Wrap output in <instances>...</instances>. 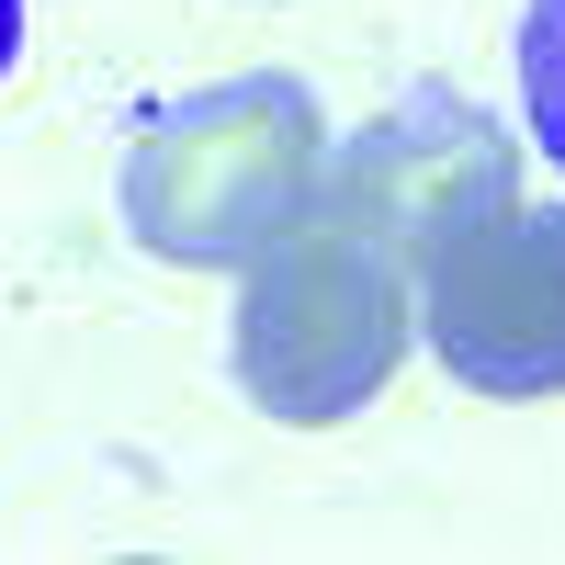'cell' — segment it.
Wrapping results in <instances>:
<instances>
[{"label": "cell", "instance_id": "4", "mask_svg": "<svg viewBox=\"0 0 565 565\" xmlns=\"http://www.w3.org/2000/svg\"><path fill=\"white\" fill-rule=\"evenodd\" d=\"M418 340L463 396H565V204H498L418 260Z\"/></svg>", "mask_w": 565, "mask_h": 565}, {"label": "cell", "instance_id": "2", "mask_svg": "<svg viewBox=\"0 0 565 565\" xmlns=\"http://www.w3.org/2000/svg\"><path fill=\"white\" fill-rule=\"evenodd\" d=\"M418 340V271L396 249L351 238V226H282L260 260H238V306H226V362L238 396L282 430H340L396 385Z\"/></svg>", "mask_w": 565, "mask_h": 565}, {"label": "cell", "instance_id": "6", "mask_svg": "<svg viewBox=\"0 0 565 565\" xmlns=\"http://www.w3.org/2000/svg\"><path fill=\"white\" fill-rule=\"evenodd\" d=\"M23 68V0H0V79Z\"/></svg>", "mask_w": 565, "mask_h": 565}, {"label": "cell", "instance_id": "3", "mask_svg": "<svg viewBox=\"0 0 565 565\" xmlns=\"http://www.w3.org/2000/svg\"><path fill=\"white\" fill-rule=\"evenodd\" d=\"M498 204H521V136L463 90H396L385 114H362L351 136H328V181L317 215L351 226V238L396 249L407 271L452 249L463 226H487Z\"/></svg>", "mask_w": 565, "mask_h": 565}, {"label": "cell", "instance_id": "1", "mask_svg": "<svg viewBox=\"0 0 565 565\" xmlns=\"http://www.w3.org/2000/svg\"><path fill=\"white\" fill-rule=\"evenodd\" d=\"M328 125L306 79L249 68V79H215V90H181L136 125L125 148V226L136 249L170 260V271H238L260 260L282 226L317 215V181H328Z\"/></svg>", "mask_w": 565, "mask_h": 565}, {"label": "cell", "instance_id": "5", "mask_svg": "<svg viewBox=\"0 0 565 565\" xmlns=\"http://www.w3.org/2000/svg\"><path fill=\"white\" fill-rule=\"evenodd\" d=\"M521 114H532V148L565 170V0L521 12Z\"/></svg>", "mask_w": 565, "mask_h": 565}]
</instances>
